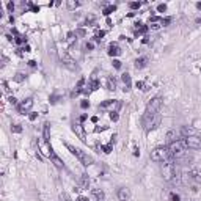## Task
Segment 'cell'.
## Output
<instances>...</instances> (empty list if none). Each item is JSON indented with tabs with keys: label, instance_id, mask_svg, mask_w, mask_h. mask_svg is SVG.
<instances>
[{
	"label": "cell",
	"instance_id": "cell-53",
	"mask_svg": "<svg viewBox=\"0 0 201 201\" xmlns=\"http://www.w3.org/2000/svg\"><path fill=\"white\" fill-rule=\"evenodd\" d=\"M77 201H88V198H86V196H79Z\"/></svg>",
	"mask_w": 201,
	"mask_h": 201
},
{
	"label": "cell",
	"instance_id": "cell-33",
	"mask_svg": "<svg viewBox=\"0 0 201 201\" xmlns=\"http://www.w3.org/2000/svg\"><path fill=\"white\" fill-rule=\"evenodd\" d=\"M11 130H13L14 134H21V132H22V126H21V124H13V126H11Z\"/></svg>",
	"mask_w": 201,
	"mask_h": 201
},
{
	"label": "cell",
	"instance_id": "cell-54",
	"mask_svg": "<svg viewBox=\"0 0 201 201\" xmlns=\"http://www.w3.org/2000/svg\"><path fill=\"white\" fill-rule=\"evenodd\" d=\"M22 50H25V52H30V46H28V44H27V46H25V47H24V49H22Z\"/></svg>",
	"mask_w": 201,
	"mask_h": 201
},
{
	"label": "cell",
	"instance_id": "cell-35",
	"mask_svg": "<svg viewBox=\"0 0 201 201\" xmlns=\"http://www.w3.org/2000/svg\"><path fill=\"white\" fill-rule=\"evenodd\" d=\"M94 39H93V41H88V42H86V44H85V49L86 50H93V49H94Z\"/></svg>",
	"mask_w": 201,
	"mask_h": 201
},
{
	"label": "cell",
	"instance_id": "cell-7",
	"mask_svg": "<svg viewBox=\"0 0 201 201\" xmlns=\"http://www.w3.org/2000/svg\"><path fill=\"white\" fill-rule=\"evenodd\" d=\"M182 145L189 149H200L201 148V138H198L196 135H192V137H184L182 140Z\"/></svg>",
	"mask_w": 201,
	"mask_h": 201
},
{
	"label": "cell",
	"instance_id": "cell-39",
	"mask_svg": "<svg viewBox=\"0 0 201 201\" xmlns=\"http://www.w3.org/2000/svg\"><path fill=\"white\" fill-rule=\"evenodd\" d=\"M170 22H171V18H165V19L162 18V21H160V24H162L163 27H167V25L170 24Z\"/></svg>",
	"mask_w": 201,
	"mask_h": 201
},
{
	"label": "cell",
	"instance_id": "cell-38",
	"mask_svg": "<svg viewBox=\"0 0 201 201\" xmlns=\"http://www.w3.org/2000/svg\"><path fill=\"white\" fill-rule=\"evenodd\" d=\"M157 11H159V13H165L167 11V5H165V3H160V5L157 6Z\"/></svg>",
	"mask_w": 201,
	"mask_h": 201
},
{
	"label": "cell",
	"instance_id": "cell-37",
	"mask_svg": "<svg viewBox=\"0 0 201 201\" xmlns=\"http://www.w3.org/2000/svg\"><path fill=\"white\" fill-rule=\"evenodd\" d=\"M113 68H115V69H121V61L116 60V58H113Z\"/></svg>",
	"mask_w": 201,
	"mask_h": 201
},
{
	"label": "cell",
	"instance_id": "cell-4",
	"mask_svg": "<svg viewBox=\"0 0 201 201\" xmlns=\"http://www.w3.org/2000/svg\"><path fill=\"white\" fill-rule=\"evenodd\" d=\"M168 159H170L168 146H159L151 152V160H154V162H165Z\"/></svg>",
	"mask_w": 201,
	"mask_h": 201
},
{
	"label": "cell",
	"instance_id": "cell-29",
	"mask_svg": "<svg viewBox=\"0 0 201 201\" xmlns=\"http://www.w3.org/2000/svg\"><path fill=\"white\" fill-rule=\"evenodd\" d=\"M100 149H102L105 154H110V152L113 151V145H112V143H109V145H104V146H100Z\"/></svg>",
	"mask_w": 201,
	"mask_h": 201
},
{
	"label": "cell",
	"instance_id": "cell-21",
	"mask_svg": "<svg viewBox=\"0 0 201 201\" xmlns=\"http://www.w3.org/2000/svg\"><path fill=\"white\" fill-rule=\"evenodd\" d=\"M80 185H82V189H88L90 187V177L86 173H83L82 177H80Z\"/></svg>",
	"mask_w": 201,
	"mask_h": 201
},
{
	"label": "cell",
	"instance_id": "cell-22",
	"mask_svg": "<svg viewBox=\"0 0 201 201\" xmlns=\"http://www.w3.org/2000/svg\"><path fill=\"white\" fill-rule=\"evenodd\" d=\"M181 134H182L184 137H192V135H195V130H193L192 127L184 126V127H181Z\"/></svg>",
	"mask_w": 201,
	"mask_h": 201
},
{
	"label": "cell",
	"instance_id": "cell-17",
	"mask_svg": "<svg viewBox=\"0 0 201 201\" xmlns=\"http://www.w3.org/2000/svg\"><path fill=\"white\" fill-rule=\"evenodd\" d=\"M42 138H44V143H49V140H50V124H49V123H46V124H44Z\"/></svg>",
	"mask_w": 201,
	"mask_h": 201
},
{
	"label": "cell",
	"instance_id": "cell-1",
	"mask_svg": "<svg viewBox=\"0 0 201 201\" xmlns=\"http://www.w3.org/2000/svg\"><path fill=\"white\" fill-rule=\"evenodd\" d=\"M66 148L71 151V154H74L77 159L80 160V163H82V165H85V167L93 165V162H94V160H93V157H91V156H88L86 152H83L82 149L76 148V146H72V145H69V143H66Z\"/></svg>",
	"mask_w": 201,
	"mask_h": 201
},
{
	"label": "cell",
	"instance_id": "cell-8",
	"mask_svg": "<svg viewBox=\"0 0 201 201\" xmlns=\"http://www.w3.org/2000/svg\"><path fill=\"white\" fill-rule=\"evenodd\" d=\"M32 107H33V98H27L18 105V112L21 113V115H27Z\"/></svg>",
	"mask_w": 201,
	"mask_h": 201
},
{
	"label": "cell",
	"instance_id": "cell-47",
	"mask_svg": "<svg viewBox=\"0 0 201 201\" xmlns=\"http://www.w3.org/2000/svg\"><path fill=\"white\" fill-rule=\"evenodd\" d=\"M149 25H151V28H152V30H159L162 24H160V22H156V24H149Z\"/></svg>",
	"mask_w": 201,
	"mask_h": 201
},
{
	"label": "cell",
	"instance_id": "cell-40",
	"mask_svg": "<svg viewBox=\"0 0 201 201\" xmlns=\"http://www.w3.org/2000/svg\"><path fill=\"white\" fill-rule=\"evenodd\" d=\"M85 35H86V32H85L83 28H79V30H76V36H82V38H83Z\"/></svg>",
	"mask_w": 201,
	"mask_h": 201
},
{
	"label": "cell",
	"instance_id": "cell-3",
	"mask_svg": "<svg viewBox=\"0 0 201 201\" xmlns=\"http://www.w3.org/2000/svg\"><path fill=\"white\" fill-rule=\"evenodd\" d=\"M162 176L165 181H168V182H171V181H175L177 177V168H176V163L175 162H168L165 163V165L162 167Z\"/></svg>",
	"mask_w": 201,
	"mask_h": 201
},
{
	"label": "cell",
	"instance_id": "cell-10",
	"mask_svg": "<svg viewBox=\"0 0 201 201\" xmlns=\"http://www.w3.org/2000/svg\"><path fill=\"white\" fill-rule=\"evenodd\" d=\"M72 132H74L82 142H85V129H83L82 124H79V123H72Z\"/></svg>",
	"mask_w": 201,
	"mask_h": 201
},
{
	"label": "cell",
	"instance_id": "cell-31",
	"mask_svg": "<svg viewBox=\"0 0 201 201\" xmlns=\"http://www.w3.org/2000/svg\"><path fill=\"white\" fill-rule=\"evenodd\" d=\"M104 35H105V32H104V30H98V32H96V35H94V41L96 42L100 41V39L104 38Z\"/></svg>",
	"mask_w": 201,
	"mask_h": 201
},
{
	"label": "cell",
	"instance_id": "cell-28",
	"mask_svg": "<svg viewBox=\"0 0 201 201\" xmlns=\"http://www.w3.org/2000/svg\"><path fill=\"white\" fill-rule=\"evenodd\" d=\"M14 41H16V44H25L27 46V38H25V36H22V35H18L14 38Z\"/></svg>",
	"mask_w": 201,
	"mask_h": 201
},
{
	"label": "cell",
	"instance_id": "cell-15",
	"mask_svg": "<svg viewBox=\"0 0 201 201\" xmlns=\"http://www.w3.org/2000/svg\"><path fill=\"white\" fill-rule=\"evenodd\" d=\"M189 175H190V179H193L195 182H201V170L193 168L189 171Z\"/></svg>",
	"mask_w": 201,
	"mask_h": 201
},
{
	"label": "cell",
	"instance_id": "cell-30",
	"mask_svg": "<svg viewBox=\"0 0 201 201\" xmlns=\"http://www.w3.org/2000/svg\"><path fill=\"white\" fill-rule=\"evenodd\" d=\"M25 80V74H22V72H18V74L14 76V82H18V83H22Z\"/></svg>",
	"mask_w": 201,
	"mask_h": 201
},
{
	"label": "cell",
	"instance_id": "cell-26",
	"mask_svg": "<svg viewBox=\"0 0 201 201\" xmlns=\"http://www.w3.org/2000/svg\"><path fill=\"white\" fill-rule=\"evenodd\" d=\"M167 142H168V145L173 143V142H176V132L175 130H170V132L167 134Z\"/></svg>",
	"mask_w": 201,
	"mask_h": 201
},
{
	"label": "cell",
	"instance_id": "cell-27",
	"mask_svg": "<svg viewBox=\"0 0 201 201\" xmlns=\"http://www.w3.org/2000/svg\"><path fill=\"white\" fill-rule=\"evenodd\" d=\"M115 9H116V6L115 5H109V6H105V8H104V16H110V14H112V13L113 11H115Z\"/></svg>",
	"mask_w": 201,
	"mask_h": 201
},
{
	"label": "cell",
	"instance_id": "cell-11",
	"mask_svg": "<svg viewBox=\"0 0 201 201\" xmlns=\"http://www.w3.org/2000/svg\"><path fill=\"white\" fill-rule=\"evenodd\" d=\"M116 195H118L119 201H127L130 198V192H129V189H126V187H119Z\"/></svg>",
	"mask_w": 201,
	"mask_h": 201
},
{
	"label": "cell",
	"instance_id": "cell-13",
	"mask_svg": "<svg viewBox=\"0 0 201 201\" xmlns=\"http://www.w3.org/2000/svg\"><path fill=\"white\" fill-rule=\"evenodd\" d=\"M119 53H121V49H119V46L116 44V42H112V44L109 46V55H110V57H118Z\"/></svg>",
	"mask_w": 201,
	"mask_h": 201
},
{
	"label": "cell",
	"instance_id": "cell-52",
	"mask_svg": "<svg viewBox=\"0 0 201 201\" xmlns=\"http://www.w3.org/2000/svg\"><path fill=\"white\" fill-rule=\"evenodd\" d=\"M86 118H88V115H85V113H83V115H80V118H79V119H80V123H83Z\"/></svg>",
	"mask_w": 201,
	"mask_h": 201
},
{
	"label": "cell",
	"instance_id": "cell-44",
	"mask_svg": "<svg viewBox=\"0 0 201 201\" xmlns=\"http://www.w3.org/2000/svg\"><path fill=\"white\" fill-rule=\"evenodd\" d=\"M60 198H61V201H72L71 198H69L68 193H61V195H60Z\"/></svg>",
	"mask_w": 201,
	"mask_h": 201
},
{
	"label": "cell",
	"instance_id": "cell-16",
	"mask_svg": "<svg viewBox=\"0 0 201 201\" xmlns=\"http://www.w3.org/2000/svg\"><path fill=\"white\" fill-rule=\"evenodd\" d=\"M105 86H107V90L109 91H115L116 90V79L115 77H107V83H105Z\"/></svg>",
	"mask_w": 201,
	"mask_h": 201
},
{
	"label": "cell",
	"instance_id": "cell-20",
	"mask_svg": "<svg viewBox=\"0 0 201 201\" xmlns=\"http://www.w3.org/2000/svg\"><path fill=\"white\" fill-rule=\"evenodd\" d=\"M50 159H52V162L55 163V167H57V168H63V162L60 160V157L57 156V154L53 152V151H52V154H50Z\"/></svg>",
	"mask_w": 201,
	"mask_h": 201
},
{
	"label": "cell",
	"instance_id": "cell-45",
	"mask_svg": "<svg viewBox=\"0 0 201 201\" xmlns=\"http://www.w3.org/2000/svg\"><path fill=\"white\" fill-rule=\"evenodd\" d=\"M170 200L171 201H181L179 195H176V193H170Z\"/></svg>",
	"mask_w": 201,
	"mask_h": 201
},
{
	"label": "cell",
	"instance_id": "cell-2",
	"mask_svg": "<svg viewBox=\"0 0 201 201\" xmlns=\"http://www.w3.org/2000/svg\"><path fill=\"white\" fill-rule=\"evenodd\" d=\"M159 121H160L159 113H157V115H148V113H145V115H143V118H142L143 129H145L146 132H149V130L156 129V127L159 126Z\"/></svg>",
	"mask_w": 201,
	"mask_h": 201
},
{
	"label": "cell",
	"instance_id": "cell-9",
	"mask_svg": "<svg viewBox=\"0 0 201 201\" xmlns=\"http://www.w3.org/2000/svg\"><path fill=\"white\" fill-rule=\"evenodd\" d=\"M113 107L118 110L119 107H121V102L113 100V99H107V100H104L102 104H99V110H110V112H113Z\"/></svg>",
	"mask_w": 201,
	"mask_h": 201
},
{
	"label": "cell",
	"instance_id": "cell-48",
	"mask_svg": "<svg viewBox=\"0 0 201 201\" xmlns=\"http://www.w3.org/2000/svg\"><path fill=\"white\" fill-rule=\"evenodd\" d=\"M6 6H8V11H9V13H13V11H14V3H13V2H9Z\"/></svg>",
	"mask_w": 201,
	"mask_h": 201
},
{
	"label": "cell",
	"instance_id": "cell-34",
	"mask_svg": "<svg viewBox=\"0 0 201 201\" xmlns=\"http://www.w3.org/2000/svg\"><path fill=\"white\" fill-rule=\"evenodd\" d=\"M140 6H142V3H140V2H130L129 3V8L130 9H138Z\"/></svg>",
	"mask_w": 201,
	"mask_h": 201
},
{
	"label": "cell",
	"instance_id": "cell-43",
	"mask_svg": "<svg viewBox=\"0 0 201 201\" xmlns=\"http://www.w3.org/2000/svg\"><path fill=\"white\" fill-rule=\"evenodd\" d=\"M28 6H30V9H32V11H35V13H38V11H39V6L33 5L32 2H28Z\"/></svg>",
	"mask_w": 201,
	"mask_h": 201
},
{
	"label": "cell",
	"instance_id": "cell-36",
	"mask_svg": "<svg viewBox=\"0 0 201 201\" xmlns=\"http://www.w3.org/2000/svg\"><path fill=\"white\" fill-rule=\"evenodd\" d=\"M58 99H60V96H58V94H52V96L49 98L50 104H57V102H58Z\"/></svg>",
	"mask_w": 201,
	"mask_h": 201
},
{
	"label": "cell",
	"instance_id": "cell-46",
	"mask_svg": "<svg viewBox=\"0 0 201 201\" xmlns=\"http://www.w3.org/2000/svg\"><path fill=\"white\" fill-rule=\"evenodd\" d=\"M93 22H94V18H93V16H90V18L85 21V25H93Z\"/></svg>",
	"mask_w": 201,
	"mask_h": 201
},
{
	"label": "cell",
	"instance_id": "cell-19",
	"mask_svg": "<svg viewBox=\"0 0 201 201\" xmlns=\"http://www.w3.org/2000/svg\"><path fill=\"white\" fill-rule=\"evenodd\" d=\"M99 85H100V83H99V80L93 77V79L88 82V88H90V91H96V90L99 88Z\"/></svg>",
	"mask_w": 201,
	"mask_h": 201
},
{
	"label": "cell",
	"instance_id": "cell-25",
	"mask_svg": "<svg viewBox=\"0 0 201 201\" xmlns=\"http://www.w3.org/2000/svg\"><path fill=\"white\" fill-rule=\"evenodd\" d=\"M66 6H68L69 9H76L77 6H80V2H77V0H68V2H66Z\"/></svg>",
	"mask_w": 201,
	"mask_h": 201
},
{
	"label": "cell",
	"instance_id": "cell-5",
	"mask_svg": "<svg viewBox=\"0 0 201 201\" xmlns=\"http://www.w3.org/2000/svg\"><path fill=\"white\" fill-rule=\"evenodd\" d=\"M168 151H170V157H173V159H179V157H182L184 151H185V146L182 145L181 140H176V142H173V143L168 145Z\"/></svg>",
	"mask_w": 201,
	"mask_h": 201
},
{
	"label": "cell",
	"instance_id": "cell-42",
	"mask_svg": "<svg viewBox=\"0 0 201 201\" xmlns=\"http://www.w3.org/2000/svg\"><path fill=\"white\" fill-rule=\"evenodd\" d=\"M80 107H82V109L83 110H86V109H88V107H90V102H88V100H82V102H80Z\"/></svg>",
	"mask_w": 201,
	"mask_h": 201
},
{
	"label": "cell",
	"instance_id": "cell-12",
	"mask_svg": "<svg viewBox=\"0 0 201 201\" xmlns=\"http://www.w3.org/2000/svg\"><path fill=\"white\" fill-rule=\"evenodd\" d=\"M121 80L124 82V93L130 91V86H132V79H130V74L124 72V74L121 76Z\"/></svg>",
	"mask_w": 201,
	"mask_h": 201
},
{
	"label": "cell",
	"instance_id": "cell-49",
	"mask_svg": "<svg viewBox=\"0 0 201 201\" xmlns=\"http://www.w3.org/2000/svg\"><path fill=\"white\" fill-rule=\"evenodd\" d=\"M28 118H30V121H35V119L38 118V113H30Z\"/></svg>",
	"mask_w": 201,
	"mask_h": 201
},
{
	"label": "cell",
	"instance_id": "cell-18",
	"mask_svg": "<svg viewBox=\"0 0 201 201\" xmlns=\"http://www.w3.org/2000/svg\"><path fill=\"white\" fill-rule=\"evenodd\" d=\"M93 196L96 198V201H104V200H105V193H104L100 189H94V190H93Z\"/></svg>",
	"mask_w": 201,
	"mask_h": 201
},
{
	"label": "cell",
	"instance_id": "cell-23",
	"mask_svg": "<svg viewBox=\"0 0 201 201\" xmlns=\"http://www.w3.org/2000/svg\"><path fill=\"white\" fill-rule=\"evenodd\" d=\"M148 32V25H142V24H137V28H135V35H145Z\"/></svg>",
	"mask_w": 201,
	"mask_h": 201
},
{
	"label": "cell",
	"instance_id": "cell-32",
	"mask_svg": "<svg viewBox=\"0 0 201 201\" xmlns=\"http://www.w3.org/2000/svg\"><path fill=\"white\" fill-rule=\"evenodd\" d=\"M110 119H112V121H118L119 119V115H118V112H116V110H113V112H110Z\"/></svg>",
	"mask_w": 201,
	"mask_h": 201
},
{
	"label": "cell",
	"instance_id": "cell-24",
	"mask_svg": "<svg viewBox=\"0 0 201 201\" xmlns=\"http://www.w3.org/2000/svg\"><path fill=\"white\" fill-rule=\"evenodd\" d=\"M63 65H65L66 68H69L71 71H77V69H79V66H77L74 61H71V60H68V61H63Z\"/></svg>",
	"mask_w": 201,
	"mask_h": 201
},
{
	"label": "cell",
	"instance_id": "cell-51",
	"mask_svg": "<svg viewBox=\"0 0 201 201\" xmlns=\"http://www.w3.org/2000/svg\"><path fill=\"white\" fill-rule=\"evenodd\" d=\"M28 66H30V68H35V66H36V61H35V60H30V61H28Z\"/></svg>",
	"mask_w": 201,
	"mask_h": 201
},
{
	"label": "cell",
	"instance_id": "cell-41",
	"mask_svg": "<svg viewBox=\"0 0 201 201\" xmlns=\"http://www.w3.org/2000/svg\"><path fill=\"white\" fill-rule=\"evenodd\" d=\"M137 88H140V90H143V91H146V85H145V82H137Z\"/></svg>",
	"mask_w": 201,
	"mask_h": 201
},
{
	"label": "cell",
	"instance_id": "cell-50",
	"mask_svg": "<svg viewBox=\"0 0 201 201\" xmlns=\"http://www.w3.org/2000/svg\"><path fill=\"white\" fill-rule=\"evenodd\" d=\"M9 104H13V105H19V104H18V99H16V98H13V96L9 98Z\"/></svg>",
	"mask_w": 201,
	"mask_h": 201
},
{
	"label": "cell",
	"instance_id": "cell-6",
	"mask_svg": "<svg viewBox=\"0 0 201 201\" xmlns=\"http://www.w3.org/2000/svg\"><path fill=\"white\" fill-rule=\"evenodd\" d=\"M160 107H162V98H160V96H156V98H152L148 102L145 113H148V115H157Z\"/></svg>",
	"mask_w": 201,
	"mask_h": 201
},
{
	"label": "cell",
	"instance_id": "cell-14",
	"mask_svg": "<svg viewBox=\"0 0 201 201\" xmlns=\"http://www.w3.org/2000/svg\"><path fill=\"white\" fill-rule=\"evenodd\" d=\"M146 65H148V58H146V57H140V58H137L135 63H134L135 69H143V68H146Z\"/></svg>",
	"mask_w": 201,
	"mask_h": 201
},
{
	"label": "cell",
	"instance_id": "cell-55",
	"mask_svg": "<svg viewBox=\"0 0 201 201\" xmlns=\"http://www.w3.org/2000/svg\"><path fill=\"white\" fill-rule=\"evenodd\" d=\"M196 8H198V9H201V2H198V3H196Z\"/></svg>",
	"mask_w": 201,
	"mask_h": 201
}]
</instances>
